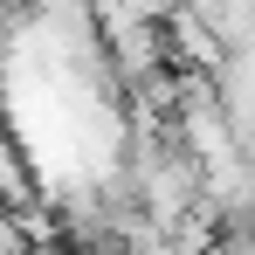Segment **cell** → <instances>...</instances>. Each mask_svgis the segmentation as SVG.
Masks as SVG:
<instances>
[{
    "label": "cell",
    "instance_id": "6da1fadb",
    "mask_svg": "<svg viewBox=\"0 0 255 255\" xmlns=\"http://www.w3.org/2000/svg\"><path fill=\"white\" fill-rule=\"evenodd\" d=\"M104 62L118 83H138L166 62V42H159V21H111L104 28Z\"/></svg>",
    "mask_w": 255,
    "mask_h": 255
}]
</instances>
